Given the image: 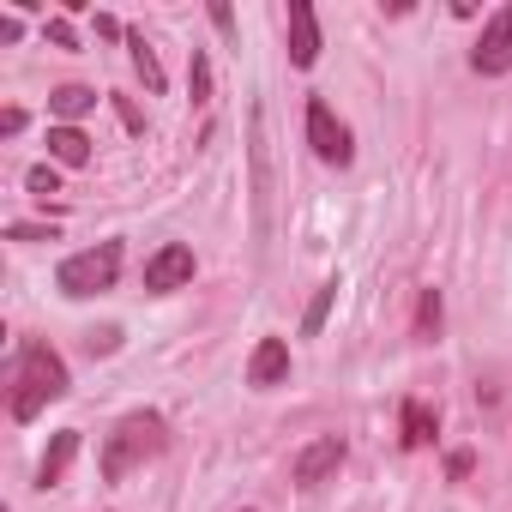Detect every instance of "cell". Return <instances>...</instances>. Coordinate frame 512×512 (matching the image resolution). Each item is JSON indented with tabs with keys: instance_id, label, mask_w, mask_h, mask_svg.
<instances>
[{
	"instance_id": "obj_5",
	"label": "cell",
	"mask_w": 512,
	"mask_h": 512,
	"mask_svg": "<svg viewBox=\"0 0 512 512\" xmlns=\"http://www.w3.org/2000/svg\"><path fill=\"white\" fill-rule=\"evenodd\" d=\"M253 235L272 241V145H266V109H253Z\"/></svg>"
},
{
	"instance_id": "obj_18",
	"label": "cell",
	"mask_w": 512,
	"mask_h": 512,
	"mask_svg": "<svg viewBox=\"0 0 512 512\" xmlns=\"http://www.w3.org/2000/svg\"><path fill=\"white\" fill-rule=\"evenodd\" d=\"M193 103H211V61L193 49Z\"/></svg>"
},
{
	"instance_id": "obj_7",
	"label": "cell",
	"mask_w": 512,
	"mask_h": 512,
	"mask_svg": "<svg viewBox=\"0 0 512 512\" xmlns=\"http://www.w3.org/2000/svg\"><path fill=\"white\" fill-rule=\"evenodd\" d=\"M181 284H193V247L187 241H163L151 260H145V290L151 296H169Z\"/></svg>"
},
{
	"instance_id": "obj_1",
	"label": "cell",
	"mask_w": 512,
	"mask_h": 512,
	"mask_svg": "<svg viewBox=\"0 0 512 512\" xmlns=\"http://www.w3.org/2000/svg\"><path fill=\"white\" fill-rule=\"evenodd\" d=\"M67 362L43 344V338H31V344H19V362H13V422H37L55 398H67Z\"/></svg>"
},
{
	"instance_id": "obj_13",
	"label": "cell",
	"mask_w": 512,
	"mask_h": 512,
	"mask_svg": "<svg viewBox=\"0 0 512 512\" xmlns=\"http://www.w3.org/2000/svg\"><path fill=\"white\" fill-rule=\"evenodd\" d=\"M127 49H133V67H139V79H145V91H163L169 79H163V67H157V49L145 43V31H127Z\"/></svg>"
},
{
	"instance_id": "obj_9",
	"label": "cell",
	"mask_w": 512,
	"mask_h": 512,
	"mask_svg": "<svg viewBox=\"0 0 512 512\" xmlns=\"http://www.w3.org/2000/svg\"><path fill=\"white\" fill-rule=\"evenodd\" d=\"M284 31H290V61H296V67H314V61H320V19H314L308 0H290Z\"/></svg>"
},
{
	"instance_id": "obj_14",
	"label": "cell",
	"mask_w": 512,
	"mask_h": 512,
	"mask_svg": "<svg viewBox=\"0 0 512 512\" xmlns=\"http://www.w3.org/2000/svg\"><path fill=\"white\" fill-rule=\"evenodd\" d=\"M434 434H440V416H434L428 404L410 398V404H404V446H428Z\"/></svg>"
},
{
	"instance_id": "obj_17",
	"label": "cell",
	"mask_w": 512,
	"mask_h": 512,
	"mask_svg": "<svg viewBox=\"0 0 512 512\" xmlns=\"http://www.w3.org/2000/svg\"><path fill=\"white\" fill-rule=\"evenodd\" d=\"M440 338V290H422L416 302V344H434Z\"/></svg>"
},
{
	"instance_id": "obj_11",
	"label": "cell",
	"mask_w": 512,
	"mask_h": 512,
	"mask_svg": "<svg viewBox=\"0 0 512 512\" xmlns=\"http://www.w3.org/2000/svg\"><path fill=\"white\" fill-rule=\"evenodd\" d=\"M79 458V428H61L55 434V446L43 452V464H37V488H61V476H67V464Z\"/></svg>"
},
{
	"instance_id": "obj_15",
	"label": "cell",
	"mask_w": 512,
	"mask_h": 512,
	"mask_svg": "<svg viewBox=\"0 0 512 512\" xmlns=\"http://www.w3.org/2000/svg\"><path fill=\"white\" fill-rule=\"evenodd\" d=\"M49 109H55L61 121H79V115H91V109H97V91H85V85H61V91L49 97Z\"/></svg>"
},
{
	"instance_id": "obj_3",
	"label": "cell",
	"mask_w": 512,
	"mask_h": 512,
	"mask_svg": "<svg viewBox=\"0 0 512 512\" xmlns=\"http://www.w3.org/2000/svg\"><path fill=\"white\" fill-rule=\"evenodd\" d=\"M115 278H121V241H97V247H85V253H67L61 272H55L61 296H73V302L115 290Z\"/></svg>"
},
{
	"instance_id": "obj_21",
	"label": "cell",
	"mask_w": 512,
	"mask_h": 512,
	"mask_svg": "<svg viewBox=\"0 0 512 512\" xmlns=\"http://www.w3.org/2000/svg\"><path fill=\"white\" fill-rule=\"evenodd\" d=\"M25 37V25H19V13H0V43H19Z\"/></svg>"
},
{
	"instance_id": "obj_22",
	"label": "cell",
	"mask_w": 512,
	"mask_h": 512,
	"mask_svg": "<svg viewBox=\"0 0 512 512\" xmlns=\"http://www.w3.org/2000/svg\"><path fill=\"white\" fill-rule=\"evenodd\" d=\"M49 43H55V49H73V25H67V19H55V25H49Z\"/></svg>"
},
{
	"instance_id": "obj_4",
	"label": "cell",
	"mask_w": 512,
	"mask_h": 512,
	"mask_svg": "<svg viewBox=\"0 0 512 512\" xmlns=\"http://www.w3.org/2000/svg\"><path fill=\"white\" fill-rule=\"evenodd\" d=\"M308 145H314V157L320 163H332V169H350V157H356V139H350V127L332 115V103H308Z\"/></svg>"
},
{
	"instance_id": "obj_12",
	"label": "cell",
	"mask_w": 512,
	"mask_h": 512,
	"mask_svg": "<svg viewBox=\"0 0 512 512\" xmlns=\"http://www.w3.org/2000/svg\"><path fill=\"white\" fill-rule=\"evenodd\" d=\"M49 157L67 163V169H85L91 163V139L79 127H49Z\"/></svg>"
},
{
	"instance_id": "obj_16",
	"label": "cell",
	"mask_w": 512,
	"mask_h": 512,
	"mask_svg": "<svg viewBox=\"0 0 512 512\" xmlns=\"http://www.w3.org/2000/svg\"><path fill=\"white\" fill-rule=\"evenodd\" d=\"M332 302H338V278L314 290V302H308V314H302V332H308V338H320V326H326V314H332Z\"/></svg>"
},
{
	"instance_id": "obj_19",
	"label": "cell",
	"mask_w": 512,
	"mask_h": 512,
	"mask_svg": "<svg viewBox=\"0 0 512 512\" xmlns=\"http://www.w3.org/2000/svg\"><path fill=\"white\" fill-rule=\"evenodd\" d=\"M25 181H31V193H43V199H49V193H61V175H55V163H37Z\"/></svg>"
},
{
	"instance_id": "obj_2",
	"label": "cell",
	"mask_w": 512,
	"mask_h": 512,
	"mask_svg": "<svg viewBox=\"0 0 512 512\" xmlns=\"http://www.w3.org/2000/svg\"><path fill=\"white\" fill-rule=\"evenodd\" d=\"M163 446H169V422H163L157 410H127V416L109 428L97 470H103V482H121L127 470H139V464H145V458H157Z\"/></svg>"
},
{
	"instance_id": "obj_10",
	"label": "cell",
	"mask_w": 512,
	"mask_h": 512,
	"mask_svg": "<svg viewBox=\"0 0 512 512\" xmlns=\"http://www.w3.org/2000/svg\"><path fill=\"white\" fill-rule=\"evenodd\" d=\"M290 380V344L284 338H260L253 344V356H247V386H284Z\"/></svg>"
},
{
	"instance_id": "obj_8",
	"label": "cell",
	"mask_w": 512,
	"mask_h": 512,
	"mask_svg": "<svg viewBox=\"0 0 512 512\" xmlns=\"http://www.w3.org/2000/svg\"><path fill=\"white\" fill-rule=\"evenodd\" d=\"M470 67L476 73H512V7H500L482 25V43L470 49Z\"/></svg>"
},
{
	"instance_id": "obj_6",
	"label": "cell",
	"mask_w": 512,
	"mask_h": 512,
	"mask_svg": "<svg viewBox=\"0 0 512 512\" xmlns=\"http://www.w3.org/2000/svg\"><path fill=\"white\" fill-rule=\"evenodd\" d=\"M344 458H350V446H344L338 434H320V440H308V446L296 452L290 482H296V488H320V482H332V476L344 470Z\"/></svg>"
},
{
	"instance_id": "obj_20",
	"label": "cell",
	"mask_w": 512,
	"mask_h": 512,
	"mask_svg": "<svg viewBox=\"0 0 512 512\" xmlns=\"http://www.w3.org/2000/svg\"><path fill=\"white\" fill-rule=\"evenodd\" d=\"M7 235H13V241H55V229H49V223H13Z\"/></svg>"
}]
</instances>
